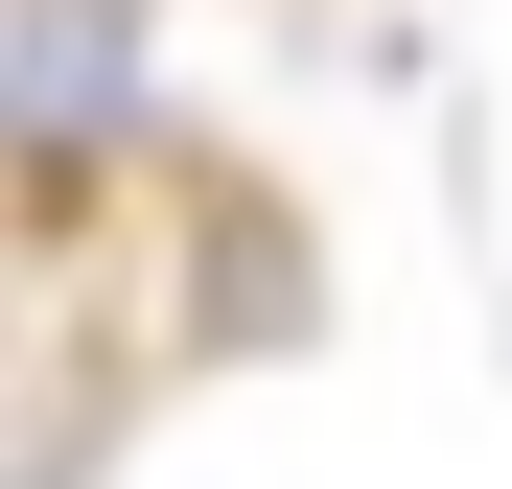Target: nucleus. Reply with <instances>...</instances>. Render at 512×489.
Returning a JSON list of instances; mask_svg holds the SVG:
<instances>
[{
    "mask_svg": "<svg viewBox=\"0 0 512 489\" xmlns=\"http://www.w3.org/2000/svg\"><path fill=\"white\" fill-rule=\"evenodd\" d=\"M0 117H24L47 187H94L140 140V0H0Z\"/></svg>",
    "mask_w": 512,
    "mask_h": 489,
    "instance_id": "1",
    "label": "nucleus"
}]
</instances>
